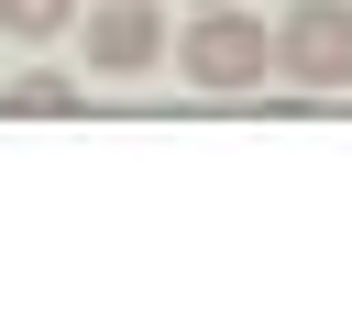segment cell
Returning a JSON list of instances; mask_svg holds the SVG:
<instances>
[{
	"mask_svg": "<svg viewBox=\"0 0 352 330\" xmlns=\"http://www.w3.org/2000/svg\"><path fill=\"white\" fill-rule=\"evenodd\" d=\"M176 66H187L198 88H253V77L275 66V22H253L242 0H209V11L176 33Z\"/></svg>",
	"mask_w": 352,
	"mask_h": 330,
	"instance_id": "cell-1",
	"label": "cell"
},
{
	"mask_svg": "<svg viewBox=\"0 0 352 330\" xmlns=\"http://www.w3.org/2000/svg\"><path fill=\"white\" fill-rule=\"evenodd\" d=\"M275 66L297 88H352V0H286L275 11Z\"/></svg>",
	"mask_w": 352,
	"mask_h": 330,
	"instance_id": "cell-2",
	"label": "cell"
},
{
	"mask_svg": "<svg viewBox=\"0 0 352 330\" xmlns=\"http://www.w3.org/2000/svg\"><path fill=\"white\" fill-rule=\"evenodd\" d=\"M176 44H165V11L154 0H99L88 11V77H154Z\"/></svg>",
	"mask_w": 352,
	"mask_h": 330,
	"instance_id": "cell-3",
	"label": "cell"
},
{
	"mask_svg": "<svg viewBox=\"0 0 352 330\" xmlns=\"http://www.w3.org/2000/svg\"><path fill=\"white\" fill-rule=\"evenodd\" d=\"M77 99H88V88H77L66 66H22V77L0 88V110H11V121H66Z\"/></svg>",
	"mask_w": 352,
	"mask_h": 330,
	"instance_id": "cell-4",
	"label": "cell"
},
{
	"mask_svg": "<svg viewBox=\"0 0 352 330\" xmlns=\"http://www.w3.org/2000/svg\"><path fill=\"white\" fill-rule=\"evenodd\" d=\"M66 22H77V0H0V33L11 44H55Z\"/></svg>",
	"mask_w": 352,
	"mask_h": 330,
	"instance_id": "cell-5",
	"label": "cell"
},
{
	"mask_svg": "<svg viewBox=\"0 0 352 330\" xmlns=\"http://www.w3.org/2000/svg\"><path fill=\"white\" fill-rule=\"evenodd\" d=\"M198 11H209V0H198Z\"/></svg>",
	"mask_w": 352,
	"mask_h": 330,
	"instance_id": "cell-6",
	"label": "cell"
}]
</instances>
